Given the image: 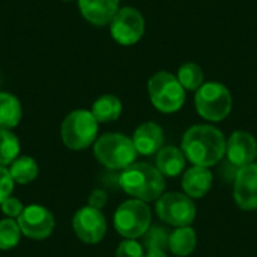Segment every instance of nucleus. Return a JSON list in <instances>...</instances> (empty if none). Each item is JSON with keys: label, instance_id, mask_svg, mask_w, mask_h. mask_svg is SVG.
Wrapping results in <instances>:
<instances>
[{"label": "nucleus", "instance_id": "23", "mask_svg": "<svg viewBox=\"0 0 257 257\" xmlns=\"http://www.w3.org/2000/svg\"><path fill=\"white\" fill-rule=\"evenodd\" d=\"M176 78L185 90H197L203 84V71L197 63H184L178 69Z\"/></svg>", "mask_w": 257, "mask_h": 257}, {"label": "nucleus", "instance_id": "18", "mask_svg": "<svg viewBox=\"0 0 257 257\" xmlns=\"http://www.w3.org/2000/svg\"><path fill=\"white\" fill-rule=\"evenodd\" d=\"M197 245V236L193 227H176L169 236V250L178 257L190 256Z\"/></svg>", "mask_w": 257, "mask_h": 257}, {"label": "nucleus", "instance_id": "6", "mask_svg": "<svg viewBox=\"0 0 257 257\" xmlns=\"http://www.w3.org/2000/svg\"><path fill=\"white\" fill-rule=\"evenodd\" d=\"M62 140L66 148L81 151L89 148L98 136V120L87 110L71 111L62 123Z\"/></svg>", "mask_w": 257, "mask_h": 257}, {"label": "nucleus", "instance_id": "2", "mask_svg": "<svg viewBox=\"0 0 257 257\" xmlns=\"http://www.w3.org/2000/svg\"><path fill=\"white\" fill-rule=\"evenodd\" d=\"M119 185L126 194L145 203L158 200L166 188L161 172L146 163H137L126 167L120 173Z\"/></svg>", "mask_w": 257, "mask_h": 257}, {"label": "nucleus", "instance_id": "26", "mask_svg": "<svg viewBox=\"0 0 257 257\" xmlns=\"http://www.w3.org/2000/svg\"><path fill=\"white\" fill-rule=\"evenodd\" d=\"M116 257H145L143 247L134 239H125L119 244L116 250Z\"/></svg>", "mask_w": 257, "mask_h": 257}, {"label": "nucleus", "instance_id": "9", "mask_svg": "<svg viewBox=\"0 0 257 257\" xmlns=\"http://www.w3.org/2000/svg\"><path fill=\"white\" fill-rule=\"evenodd\" d=\"M110 32L120 45H133L143 36L145 18L142 12L133 6H125L117 11L110 23Z\"/></svg>", "mask_w": 257, "mask_h": 257}, {"label": "nucleus", "instance_id": "8", "mask_svg": "<svg viewBox=\"0 0 257 257\" xmlns=\"http://www.w3.org/2000/svg\"><path fill=\"white\" fill-rule=\"evenodd\" d=\"M157 215L166 224L187 227L196 218V205L187 194L167 193L157 200Z\"/></svg>", "mask_w": 257, "mask_h": 257}, {"label": "nucleus", "instance_id": "28", "mask_svg": "<svg viewBox=\"0 0 257 257\" xmlns=\"http://www.w3.org/2000/svg\"><path fill=\"white\" fill-rule=\"evenodd\" d=\"M0 208H2V212L6 215V218H18L20 214H21L23 209H24L23 203H21L18 199H15V197H8V199L0 205Z\"/></svg>", "mask_w": 257, "mask_h": 257}, {"label": "nucleus", "instance_id": "7", "mask_svg": "<svg viewBox=\"0 0 257 257\" xmlns=\"http://www.w3.org/2000/svg\"><path fill=\"white\" fill-rule=\"evenodd\" d=\"M114 229L125 239L142 238L151 226L149 206L137 199L123 202L114 212Z\"/></svg>", "mask_w": 257, "mask_h": 257}, {"label": "nucleus", "instance_id": "25", "mask_svg": "<svg viewBox=\"0 0 257 257\" xmlns=\"http://www.w3.org/2000/svg\"><path fill=\"white\" fill-rule=\"evenodd\" d=\"M169 236L170 233L161 227H149L148 232L142 236L143 245L148 250H166L169 248Z\"/></svg>", "mask_w": 257, "mask_h": 257}, {"label": "nucleus", "instance_id": "21", "mask_svg": "<svg viewBox=\"0 0 257 257\" xmlns=\"http://www.w3.org/2000/svg\"><path fill=\"white\" fill-rule=\"evenodd\" d=\"M9 173L14 182L26 185L30 184L32 181L36 179L38 176V164L32 157L23 155L18 157L17 160H14L9 166Z\"/></svg>", "mask_w": 257, "mask_h": 257}, {"label": "nucleus", "instance_id": "16", "mask_svg": "<svg viewBox=\"0 0 257 257\" xmlns=\"http://www.w3.org/2000/svg\"><path fill=\"white\" fill-rule=\"evenodd\" d=\"M212 187V173L208 167L193 166L182 176V188L191 199L205 197Z\"/></svg>", "mask_w": 257, "mask_h": 257}, {"label": "nucleus", "instance_id": "3", "mask_svg": "<svg viewBox=\"0 0 257 257\" xmlns=\"http://www.w3.org/2000/svg\"><path fill=\"white\" fill-rule=\"evenodd\" d=\"M93 154L104 167L125 170L134 164L137 151L130 137L119 133H107L95 142Z\"/></svg>", "mask_w": 257, "mask_h": 257}, {"label": "nucleus", "instance_id": "22", "mask_svg": "<svg viewBox=\"0 0 257 257\" xmlns=\"http://www.w3.org/2000/svg\"><path fill=\"white\" fill-rule=\"evenodd\" d=\"M20 142L11 130H0V166H11L18 158Z\"/></svg>", "mask_w": 257, "mask_h": 257}, {"label": "nucleus", "instance_id": "27", "mask_svg": "<svg viewBox=\"0 0 257 257\" xmlns=\"http://www.w3.org/2000/svg\"><path fill=\"white\" fill-rule=\"evenodd\" d=\"M14 181L11 178V173L6 167L0 166V205L11 197V193L14 190Z\"/></svg>", "mask_w": 257, "mask_h": 257}, {"label": "nucleus", "instance_id": "13", "mask_svg": "<svg viewBox=\"0 0 257 257\" xmlns=\"http://www.w3.org/2000/svg\"><path fill=\"white\" fill-rule=\"evenodd\" d=\"M226 154L229 161L239 169L253 164L257 157V142L254 136L247 131H235L227 140Z\"/></svg>", "mask_w": 257, "mask_h": 257}, {"label": "nucleus", "instance_id": "4", "mask_svg": "<svg viewBox=\"0 0 257 257\" xmlns=\"http://www.w3.org/2000/svg\"><path fill=\"white\" fill-rule=\"evenodd\" d=\"M148 92L151 102L161 113H175L181 110L185 102V89L178 78L167 71H160L149 78Z\"/></svg>", "mask_w": 257, "mask_h": 257}, {"label": "nucleus", "instance_id": "11", "mask_svg": "<svg viewBox=\"0 0 257 257\" xmlns=\"http://www.w3.org/2000/svg\"><path fill=\"white\" fill-rule=\"evenodd\" d=\"M17 223L24 236L36 241L48 238L54 229V218L51 212L41 205L24 206Z\"/></svg>", "mask_w": 257, "mask_h": 257}, {"label": "nucleus", "instance_id": "20", "mask_svg": "<svg viewBox=\"0 0 257 257\" xmlns=\"http://www.w3.org/2000/svg\"><path fill=\"white\" fill-rule=\"evenodd\" d=\"M20 101L6 92H0V130H12L21 120Z\"/></svg>", "mask_w": 257, "mask_h": 257}, {"label": "nucleus", "instance_id": "1", "mask_svg": "<svg viewBox=\"0 0 257 257\" xmlns=\"http://www.w3.org/2000/svg\"><path fill=\"white\" fill-rule=\"evenodd\" d=\"M227 142L224 134L211 125H196L185 131L181 149L193 166L211 167L221 161Z\"/></svg>", "mask_w": 257, "mask_h": 257}, {"label": "nucleus", "instance_id": "17", "mask_svg": "<svg viewBox=\"0 0 257 257\" xmlns=\"http://www.w3.org/2000/svg\"><path fill=\"white\" fill-rule=\"evenodd\" d=\"M157 169L163 176H178L185 169V155L176 146H166L157 152Z\"/></svg>", "mask_w": 257, "mask_h": 257}, {"label": "nucleus", "instance_id": "24", "mask_svg": "<svg viewBox=\"0 0 257 257\" xmlns=\"http://www.w3.org/2000/svg\"><path fill=\"white\" fill-rule=\"evenodd\" d=\"M21 230L14 218H5L0 220V250L8 251L18 245L21 238Z\"/></svg>", "mask_w": 257, "mask_h": 257}, {"label": "nucleus", "instance_id": "5", "mask_svg": "<svg viewBox=\"0 0 257 257\" xmlns=\"http://www.w3.org/2000/svg\"><path fill=\"white\" fill-rule=\"evenodd\" d=\"M194 104L197 113L209 120L220 122L224 120L232 111V95L229 89L217 81L203 83L200 89H197L194 96Z\"/></svg>", "mask_w": 257, "mask_h": 257}, {"label": "nucleus", "instance_id": "10", "mask_svg": "<svg viewBox=\"0 0 257 257\" xmlns=\"http://www.w3.org/2000/svg\"><path fill=\"white\" fill-rule=\"evenodd\" d=\"M72 227L80 241L89 245L101 242L107 233V221L99 209L84 206L78 209L72 220Z\"/></svg>", "mask_w": 257, "mask_h": 257}, {"label": "nucleus", "instance_id": "30", "mask_svg": "<svg viewBox=\"0 0 257 257\" xmlns=\"http://www.w3.org/2000/svg\"><path fill=\"white\" fill-rule=\"evenodd\" d=\"M145 257H167V254L163 250H148Z\"/></svg>", "mask_w": 257, "mask_h": 257}, {"label": "nucleus", "instance_id": "19", "mask_svg": "<svg viewBox=\"0 0 257 257\" xmlns=\"http://www.w3.org/2000/svg\"><path fill=\"white\" fill-rule=\"evenodd\" d=\"M92 114L95 116L98 123L114 122L122 114V102L114 95H104L93 102Z\"/></svg>", "mask_w": 257, "mask_h": 257}, {"label": "nucleus", "instance_id": "12", "mask_svg": "<svg viewBox=\"0 0 257 257\" xmlns=\"http://www.w3.org/2000/svg\"><path fill=\"white\" fill-rule=\"evenodd\" d=\"M235 202L244 211L257 209V164L239 169L235 178Z\"/></svg>", "mask_w": 257, "mask_h": 257}, {"label": "nucleus", "instance_id": "15", "mask_svg": "<svg viewBox=\"0 0 257 257\" xmlns=\"http://www.w3.org/2000/svg\"><path fill=\"white\" fill-rule=\"evenodd\" d=\"M133 143L137 154L142 155H152L158 152L164 142V133L160 125L155 122L142 123L133 134Z\"/></svg>", "mask_w": 257, "mask_h": 257}, {"label": "nucleus", "instance_id": "14", "mask_svg": "<svg viewBox=\"0 0 257 257\" xmlns=\"http://www.w3.org/2000/svg\"><path fill=\"white\" fill-rule=\"evenodd\" d=\"M81 15L95 26L110 24L119 11V0H78Z\"/></svg>", "mask_w": 257, "mask_h": 257}, {"label": "nucleus", "instance_id": "29", "mask_svg": "<svg viewBox=\"0 0 257 257\" xmlns=\"http://www.w3.org/2000/svg\"><path fill=\"white\" fill-rule=\"evenodd\" d=\"M107 193L104 190H93L89 196V206L95 209H102L107 205Z\"/></svg>", "mask_w": 257, "mask_h": 257}, {"label": "nucleus", "instance_id": "31", "mask_svg": "<svg viewBox=\"0 0 257 257\" xmlns=\"http://www.w3.org/2000/svg\"><path fill=\"white\" fill-rule=\"evenodd\" d=\"M65 2H69V0H65Z\"/></svg>", "mask_w": 257, "mask_h": 257}]
</instances>
